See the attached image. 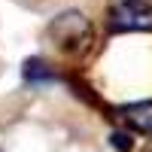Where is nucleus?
Segmentation results:
<instances>
[{"label": "nucleus", "instance_id": "7ed1b4c3", "mask_svg": "<svg viewBox=\"0 0 152 152\" xmlns=\"http://www.w3.org/2000/svg\"><path fill=\"white\" fill-rule=\"evenodd\" d=\"M122 119L128 122L134 131H140V134H149V137H152V100L122 107Z\"/></svg>", "mask_w": 152, "mask_h": 152}, {"label": "nucleus", "instance_id": "20e7f679", "mask_svg": "<svg viewBox=\"0 0 152 152\" xmlns=\"http://www.w3.org/2000/svg\"><path fill=\"white\" fill-rule=\"evenodd\" d=\"M24 79H28V82H46V79H52V70H49L43 61L31 58L28 64H24Z\"/></svg>", "mask_w": 152, "mask_h": 152}, {"label": "nucleus", "instance_id": "39448f33", "mask_svg": "<svg viewBox=\"0 0 152 152\" xmlns=\"http://www.w3.org/2000/svg\"><path fill=\"white\" fill-rule=\"evenodd\" d=\"M113 146H116V149H131V137H125V134H113Z\"/></svg>", "mask_w": 152, "mask_h": 152}, {"label": "nucleus", "instance_id": "f03ea898", "mask_svg": "<svg viewBox=\"0 0 152 152\" xmlns=\"http://www.w3.org/2000/svg\"><path fill=\"white\" fill-rule=\"evenodd\" d=\"M113 31H152V9L140 3H122L110 15Z\"/></svg>", "mask_w": 152, "mask_h": 152}, {"label": "nucleus", "instance_id": "f257e3e1", "mask_svg": "<svg viewBox=\"0 0 152 152\" xmlns=\"http://www.w3.org/2000/svg\"><path fill=\"white\" fill-rule=\"evenodd\" d=\"M49 34L55 37V43L61 49H79V46L88 43L91 28H88V21L79 15V12H64V15L55 18V24L49 28Z\"/></svg>", "mask_w": 152, "mask_h": 152}]
</instances>
